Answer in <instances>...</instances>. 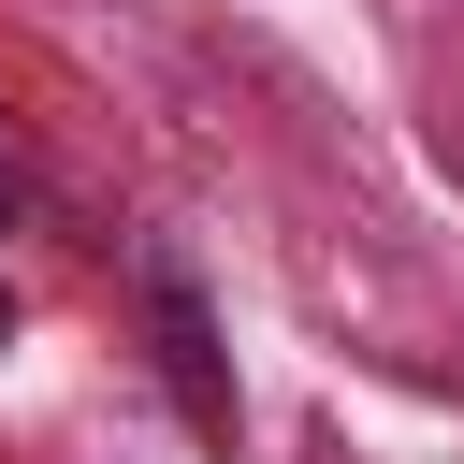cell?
<instances>
[{
  "instance_id": "3957f363",
  "label": "cell",
  "mask_w": 464,
  "mask_h": 464,
  "mask_svg": "<svg viewBox=\"0 0 464 464\" xmlns=\"http://www.w3.org/2000/svg\"><path fill=\"white\" fill-rule=\"evenodd\" d=\"M0 348H14V290H0Z\"/></svg>"
},
{
  "instance_id": "6da1fadb",
  "label": "cell",
  "mask_w": 464,
  "mask_h": 464,
  "mask_svg": "<svg viewBox=\"0 0 464 464\" xmlns=\"http://www.w3.org/2000/svg\"><path fill=\"white\" fill-rule=\"evenodd\" d=\"M145 319H160V377H174L188 435H203V450H232V420H246V406H232V362H218V334H203V290H188L174 261L145 276Z\"/></svg>"
},
{
  "instance_id": "7a4b0ae2",
  "label": "cell",
  "mask_w": 464,
  "mask_h": 464,
  "mask_svg": "<svg viewBox=\"0 0 464 464\" xmlns=\"http://www.w3.org/2000/svg\"><path fill=\"white\" fill-rule=\"evenodd\" d=\"M29 188H44V174H29V145H14V116H0V218H29Z\"/></svg>"
}]
</instances>
